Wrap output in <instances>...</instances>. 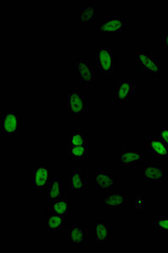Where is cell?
Wrapping results in <instances>:
<instances>
[{"label": "cell", "mask_w": 168, "mask_h": 253, "mask_svg": "<svg viewBox=\"0 0 168 253\" xmlns=\"http://www.w3.org/2000/svg\"><path fill=\"white\" fill-rule=\"evenodd\" d=\"M149 156L159 161L168 160V145L162 140L157 134L149 136L147 142Z\"/></svg>", "instance_id": "9a60e30c"}, {"label": "cell", "mask_w": 168, "mask_h": 253, "mask_svg": "<svg viewBox=\"0 0 168 253\" xmlns=\"http://www.w3.org/2000/svg\"><path fill=\"white\" fill-rule=\"evenodd\" d=\"M68 218L54 213H47L46 218V230H58L65 227Z\"/></svg>", "instance_id": "44dd1931"}, {"label": "cell", "mask_w": 168, "mask_h": 253, "mask_svg": "<svg viewBox=\"0 0 168 253\" xmlns=\"http://www.w3.org/2000/svg\"><path fill=\"white\" fill-rule=\"evenodd\" d=\"M155 226L163 236H168V216H157L156 217Z\"/></svg>", "instance_id": "603a6c76"}, {"label": "cell", "mask_w": 168, "mask_h": 253, "mask_svg": "<svg viewBox=\"0 0 168 253\" xmlns=\"http://www.w3.org/2000/svg\"><path fill=\"white\" fill-rule=\"evenodd\" d=\"M135 83L130 79L122 78L117 81L114 87L115 101L120 105H127L134 95Z\"/></svg>", "instance_id": "7c38bea8"}, {"label": "cell", "mask_w": 168, "mask_h": 253, "mask_svg": "<svg viewBox=\"0 0 168 253\" xmlns=\"http://www.w3.org/2000/svg\"><path fill=\"white\" fill-rule=\"evenodd\" d=\"M115 236V229L106 220L96 221L93 224V242L95 244H107Z\"/></svg>", "instance_id": "5bb4252c"}, {"label": "cell", "mask_w": 168, "mask_h": 253, "mask_svg": "<svg viewBox=\"0 0 168 253\" xmlns=\"http://www.w3.org/2000/svg\"><path fill=\"white\" fill-rule=\"evenodd\" d=\"M95 65L103 75H114L117 69L115 48L109 46H96L95 48Z\"/></svg>", "instance_id": "6da1fadb"}, {"label": "cell", "mask_w": 168, "mask_h": 253, "mask_svg": "<svg viewBox=\"0 0 168 253\" xmlns=\"http://www.w3.org/2000/svg\"><path fill=\"white\" fill-rule=\"evenodd\" d=\"M68 187L72 191L86 190L88 187V177L82 170H73L68 174Z\"/></svg>", "instance_id": "e0dca14e"}, {"label": "cell", "mask_w": 168, "mask_h": 253, "mask_svg": "<svg viewBox=\"0 0 168 253\" xmlns=\"http://www.w3.org/2000/svg\"><path fill=\"white\" fill-rule=\"evenodd\" d=\"M46 192H47L48 201H53L64 197V187H63L61 177H59L58 175H54L46 189Z\"/></svg>", "instance_id": "ffe728a7"}, {"label": "cell", "mask_w": 168, "mask_h": 253, "mask_svg": "<svg viewBox=\"0 0 168 253\" xmlns=\"http://www.w3.org/2000/svg\"><path fill=\"white\" fill-rule=\"evenodd\" d=\"M127 203H128V196L125 194L122 191L113 190L110 192L105 193L102 197V210H126Z\"/></svg>", "instance_id": "30bf717a"}, {"label": "cell", "mask_w": 168, "mask_h": 253, "mask_svg": "<svg viewBox=\"0 0 168 253\" xmlns=\"http://www.w3.org/2000/svg\"><path fill=\"white\" fill-rule=\"evenodd\" d=\"M73 75L82 84L94 82L96 80L95 70L89 61L84 58H78L75 61L73 66Z\"/></svg>", "instance_id": "8fae6325"}, {"label": "cell", "mask_w": 168, "mask_h": 253, "mask_svg": "<svg viewBox=\"0 0 168 253\" xmlns=\"http://www.w3.org/2000/svg\"><path fill=\"white\" fill-rule=\"evenodd\" d=\"M68 146H82L89 144L90 138L81 129H76L68 135Z\"/></svg>", "instance_id": "7402d4cb"}, {"label": "cell", "mask_w": 168, "mask_h": 253, "mask_svg": "<svg viewBox=\"0 0 168 253\" xmlns=\"http://www.w3.org/2000/svg\"><path fill=\"white\" fill-rule=\"evenodd\" d=\"M66 239L70 247L80 248L88 243V231L81 223H73L67 227Z\"/></svg>", "instance_id": "4fadbf2b"}, {"label": "cell", "mask_w": 168, "mask_h": 253, "mask_svg": "<svg viewBox=\"0 0 168 253\" xmlns=\"http://www.w3.org/2000/svg\"><path fill=\"white\" fill-rule=\"evenodd\" d=\"M66 109L70 115L75 117L86 115L88 96L79 88H69L66 94Z\"/></svg>", "instance_id": "3957f363"}, {"label": "cell", "mask_w": 168, "mask_h": 253, "mask_svg": "<svg viewBox=\"0 0 168 253\" xmlns=\"http://www.w3.org/2000/svg\"><path fill=\"white\" fill-rule=\"evenodd\" d=\"M93 187L104 193L116 190V175L105 168H97L93 174Z\"/></svg>", "instance_id": "9c48e42d"}, {"label": "cell", "mask_w": 168, "mask_h": 253, "mask_svg": "<svg viewBox=\"0 0 168 253\" xmlns=\"http://www.w3.org/2000/svg\"><path fill=\"white\" fill-rule=\"evenodd\" d=\"M79 25L81 27H90L96 20V6L95 3H86L78 12Z\"/></svg>", "instance_id": "2e32d148"}, {"label": "cell", "mask_w": 168, "mask_h": 253, "mask_svg": "<svg viewBox=\"0 0 168 253\" xmlns=\"http://www.w3.org/2000/svg\"><path fill=\"white\" fill-rule=\"evenodd\" d=\"M162 46L163 50L168 54V30L162 36Z\"/></svg>", "instance_id": "d4e9b609"}, {"label": "cell", "mask_w": 168, "mask_h": 253, "mask_svg": "<svg viewBox=\"0 0 168 253\" xmlns=\"http://www.w3.org/2000/svg\"><path fill=\"white\" fill-rule=\"evenodd\" d=\"M54 176V170L43 161H37L32 169V188L37 191L47 189L50 182Z\"/></svg>", "instance_id": "277c9868"}, {"label": "cell", "mask_w": 168, "mask_h": 253, "mask_svg": "<svg viewBox=\"0 0 168 253\" xmlns=\"http://www.w3.org/2000/svg\"><path fill=\"white\" fill-rule=\"evenodd\" d=\"M90 156L89 144L82 146H68V159L71 162H84Z\"/></svg>", "instance_id": "d6986e66"}, {"label": "cell", "mask_w": 168, "mask_h": 253, "mask_svg": "<svg viewBox=\"0 0 168 253\" xmlns=\"http://www.w3.org/2000/svg\"><path fill=\"white\" fill-rule=\"evenodd\" d=\"M69 212H70V203H69V199L65 196L53 201L47 202L46 213H58L69 218Z\"/></svg>", "instance_id": "ac0fdd59"}, {"label": "cell", "mask_w": 168, "mask_h": 253, "mask_svg": "<svg viewBox=\"0 0 168 253\" xmlns=\"http://www.w3.org/2000/svg\"><path fill=\"white\" fill-rule=\"evenodd\" d=\"M165 175V167L161 162H145L140 169L141 181L149 184L163 182Z\"/></svg>", "instance_id": "52a82bcc"}, {"label": "cell", "mask_w": 168, "mask_h": 253, "mask_svg": "<svg viewBox=\"0 0 168 253\" xmlns=\"http://www.w3.org/2000/svg\"><path fill=\"white\" fill-rule=\"evenodd\" d=\"M22 128V118L15 110L7 109L1 115L0 119V132L1 135L17 136L21 133Z\"/></svg>", "instance_id": "8992f818"}, {"label": "cell", "mask_w": 168, "mask_h": 253, "mask_svg": "<svg viewBox=\"0 0 168 253\" xmlns=\"http://www.w3.org/2000/svg\"><path fill=\"white\" fill-rule=\"evenodd\" d=\"M144 161V153L139 148H123L116 156L117 163L123 169H132L141 164Z\"/></svg>", "instance_id": "ba28073f"}, {"label": "cell", "mask_w": 168, "mask_h": 253, "mask_svg": "<svg viewBox=\"0 0 168 253\" xmlns=\"http://www.w3.org/2000/svg\"><path fill=\"white\" fill-rule=\"evenodd\" d=\"M155 134H157L162 140L165 142L168 145V126H163L159 127L156 130Z\"/></svg>", "instance_id": "cb8c5ba5"}, {"label": "cell", "mask_w": 168, "mask_h": 253, "mask_svg": "<svg viewBox=\"0 0 168 253\" xmlns=\"http://www.w3.org/2000/svg\"><path fill=\"white\" fill-rule=\"evenodd\" d=\"M127 26V20L120 14H111L96 24V34H124Z\"/></svg>", "instance_id": "5b68a950"}, {"label": "cell", "mask_w": 168, "mask_h": 253, "mask_svg": "<svg viewBox=\"0 0 168 253\" xmlns=\"http://www.w3.org/2000/svg\"><path fill=\"white\" fill-rule=\"evenodd\" d=\"M134 63L143 75L160 77L163 75V63L157 56L149 51H139L134 57Z\"/></svg>", "instance_id": "7a4b0ae2"}]
</instances>
